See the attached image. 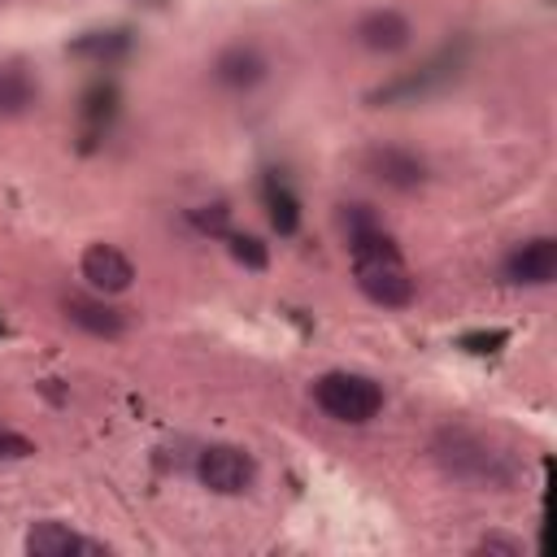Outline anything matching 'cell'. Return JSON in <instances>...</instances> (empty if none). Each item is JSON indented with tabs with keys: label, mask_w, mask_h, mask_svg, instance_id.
<instances>
[{
	"label": "cell",
	"mask_w": 557,
	"mask_h": 557,
	"mask_svg": "<svg viewBox=\"0 0 557 557\" xmlns=\"http://www.w3.org/2000/svg\"><path fill=\"white\" fill-rule=\"evenodd\" d=\"M431 461L470 492H513L522 483V461L470 426H440L431 435Z\"/></svg>",
	"instance_id": "6da1fadb"
},
{
	"label": "cell",
	"mask_w": 557,
	"mask_h": 557,
	"mask_svg": "<svg viewBox=\"0 0 557 557\" xmlns=\"http://www.w3.org/2000/svg\"><path fill=\"white\" fill-rule=\"evenodd\" d=\"M313 405L335 422L361 426V422L379 418L383 387L370 374H357V370H326V374L313 379Z\"/></svg>",
	"instance_id": "7a4b0ae2"
},
{
	"label": "cell",
	"mask_w": 557,
	"mask_h": 557,
	"mask_svg": "<svg viewBox=\"0 0 557 557\" xmlns=\"http://www.w3.org/2000/svg\"><path fill=\"white\" fill-rule=\"evenodd\" d=\"M196 479L218 496H244L257 483V461L239 444H205L196 453Z\"/></svg>",
	"instance_id": "3957f363"
},
{
	"label": "cell",
	"mask_w": 557,
	"mask_h": 557,
	"mask_svg": "<svg viewBox=\"0 0 557 557\" xmlns=\"http://www.w3.org/2000/svg\"><path fill=\"white\" fill-rule=\"evenodd\" d=\"M361 165H366V174L374 183H383L387 191H400V196L426 187V178H431L426 157L413 152V148H405V144H374V148H366Z\"/></svg>",
	"instance_id": "277c9868"
},
{
	"label": "cell",
	"mask_w": 557,
	"mask_h": 557,
	"mask_svg": "<svg viewBox=\"0 0 557 557\" xmlns=\"http://www.w3.org/2000/svg\"><path fill=\"white\" fill-rule=\"evenodd\" d=\"M352 283L379 309H405L418 296V283L405 270V257L400 261H352Z\"/></svg>",
	"instance_id": "5b68a950"
},
{
	"label": "cell",
	"mask_w": 557,
	"mask_h": 557,
	"mask_svg": "<svg viewBox=\"0 0 557 557\" xmlns=\"http://www.w3.org/2000/svg\"><path fill=\"white\" fill-rule=\"evenodd\" d=\"M500 278L509 287H548L557 278V239L535 235V239L513 244L500 261Z\"/></svg>",
	"instance_id": "8992f818"
},
{
	"label": "cell",
	"mask_w": 557,
	"mask_h": 557,
	"mask_svg": "<svg viewBox=\"0 0 557 557\" xmlns=\"http://www.w3.org/2000/svg\"><path fill=\"white\" fill-rule=\"evenodd\" d=\"M352 39H357V48H366L374 57H396L413 44V22L400 9H366L352 22Z\"/></svg>",
	"instance_id": "52a82bcc"
},
{
	"label": "cell",
	"mask_w": 557,
	"mask_h": 557,
	"mask_svg": "<svg viewBox=\"0 0 557 557\" xmlns=\"http://www.w3.org/2000/svg\"><path fill=\"white\" fill-rule=\"evenodd\" d=\"M209 74H213V83L222 87V91H257L265 78H270V57L257 48V44H226L218 57H213V65H209Z\"/></svg>",
	"instance_id": "ba28073f"
},
{
	"label": "cell",
	"mask_w": 557,
	"mask_h": 557,
	"mask_svg": "<svg viewBox=\"0 0 557 557\" xmlns=\"http://www.w3.org/2000/svg\"><path fill=\"white\" fill-rule=\"evenodd\" d=\"M61 313H65L70 326H78L91 339H122L131 331V318L117 305L100 300V296H65L61 300Z\"/></svg>",
	"instance_id": "9c48e42d"
},
{
	"label": "cell",
	"mask_w": 557,
	"mask_h": 557,
	"mask_svg": "<svg viewBox=\"0 0 557 557\" xmlns=\"http://www.w3.org/2000/svg\"><path fill=\"white\" fill-rule=\"evenodd\" d=\"M78 270H83V278H87L96 292H104V296H122V292L135 283V261H131L122 248H113V244H91V248L83 252Z\"/></svg>",
	"instance_id": "30bf717a"
},
{
	"label": "cell",
	"mask_w": 557,
	"mask_h": 557,
	"mask_svg": "<svg viewBox=\"0 0 557 557\" xmlns=\"http://www.w3.org/2000/svg\"><path fill=\"white\" fill-rule=\"evenodd\" d=\"M26 553L30 557H78V553H104V548L83 540L74 527H65L57 518H44L26 531Z\"/></svg>",
	"instance_id": "8fae6325"
},
{
	"label": "cell",
	"mask_w": 557,
	"mask_h": 557,
	"mask_svg": "<svg viewBox=\"0 0 557 557\" xmlns=\"http://www.w3.org/2000/svg\"><path fill=\"white\" fill-rule=\"evenodd\" d=\"M39 100V83L22 65H0V117H22Z\"/></svg>",
	"instance_id": "7c38bea8"
},
{
	"label": "cell",
	"mask_w": 557,
	"mask_h": 557,
	"mask_svg": "<svg viewBox=\"0 0 557 557\" xmlns=\"http://www.w3.org/2000/svg\"><path fill=\"white\" fill-rule=\"evenodd\" d=\"M126 48H131V35L126 30H87V35H78L70 44V52L74 57H87V61H113Z\"/></svg>",
	"instance_id": "4fadbf2b"
},
{
	"label": "cell",
	"mask_w": 557,
	"mask_h": 557,
	"mask_svg": "<svg viewBox=\"0 0 557 557\" xmlns=\"http://www.w3.org/2000/svg\"><path fill=\"white\" fill-rule=\"evenodd\" d=\"M265 209H270V222H274L278 235H292L300 226V205H296V196L278 178L265 183Z\"/></svg>",
	"instance_id": "5bb4252c"
},
{
	"label": "cell",
	"mask_w": 557,
	"mask_h": 557,
	"mask_svg": "<svg viewBox=\"0 0 557 557\" xmlns=\"http://www.w3.org/2000/svg\"><path fill=\"white\" fill-rule=\"evenodd\" d=\"M226 248H231V257H235L239 265H248V270H265V265H270V252H265V244H261L257 235L226 231Z\"/></svg>",
	"instance_id": "9a60e30c"
},
{
	"label": "cell",
	"mask_w": 557,
	"mask_h": 557,
	"mask_svg": "<svg viewBox=\"0 0 557 557\" xmlns=\"http://www.w3.org/2000/svg\"><path fill=\"white\" fill-rule=\"evenodd\" d=\"M187 222H191L200 235H226L231 209H226V205H196V209L187 213Z\"/></svg>",
	"instance_id": "2e32d148"
},
{
	"label": "cell",
	"mask_w": 557,
	"mask_h": 557,
	"mask_svg": "<svg viewBox=\"0 0 557 557\" xmlns=\"http://www.w3.org/2000/svg\"><path fill=\"white\" fill-rule=\"evenodd\" d=\"M26 457H35V440L0 422V461H26Z\"/></svg>",
	"instance_id": "e0dca14e"
},
{
	"label": "cell",
	"mask_w": 557,
	"mask_h": 557,
	"mask_svg": "<svg viewBox=\"0 0 557 557\" xmlns=\"http://www.w3.org/2000/svg\"><path fill=\"white\" fill-rule=\"evenodd\" d=\"M479 553H487V557H492V553H500V557H522L527 544H522L518 535H500V531H492V535L479 540Z\"/></svg>",
	"instance_id": "ac0fdd59"
},
{
	"label": "cell",
	"mask_w": 557,
	"mask_h": 557,
	"mask_svg": "<svg viewBox=\"0 0 557 557\" xmlns=\"http://www.w3.org/2000/svg\"><path fill=\"white\" fill-rule=\"evenodd\" d=\"M505 339V331H492V335H466L461 344L470 348V352H492V344H500Z\"/></svg>",
	"instance_id": "d6986e66"
},
{
	"label": "cell",
	"mask_w": 557,
	"mask_h": 557,
	"mask_svg": "<svg viewBox=\"0 0 557 557\" xmlns=\"http://www.w3.org/2000/svg\"><path fill=\"white\" fill-rule=\"evenodd\" d=\"M0 326H4V322H0Z\"/></svg>",
	"instance_id": "ffe728a7"
}]
</instances>
